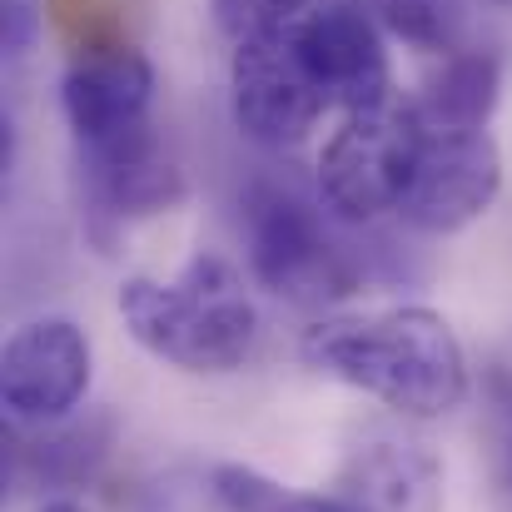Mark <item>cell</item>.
<instances>
[{"label":"cell","mask_w":512,"mask_h":512,"mask_svg":"<svg viewBox=\"0 0 512 512\" xmlns=\"http://www.w3.org/2000/svg\"><path fill=\"white\" fill-rule=\"evenodd\" d=\"M368 10L423 50H448L463 30V0H368Z\"/></svg>","instance_id":"14"},{"label":"cell","mask_w":512,"mask_h":512,"mask_svg":"<svg viewBox=\"0 0 512 512\" xmlns=\"http://www.w3.org/2000/svg\"><path fill=\"white\" fill-rule=\"evenodd\" d=\"M483 438H488V463L493 478L512 488V373L493 368L483 378Z\"/></svg>","instance_id":"15"},{"label":"cell","mask_w":512,"mask_h":512,"mask_svg":"<svg viewBox=\"0 0 512 512\" xmlns=\"http://www.w3.org/2000/svg\"><path fill=\"white\" fill-rule=\"evenodd\" d=\"M45 30V0H0V45L5 55H25Z\"/></svg>","instance_id":"17"},{"label":"cell","mask_w":512,"mask_h":512,"mask_svg":"<svg viewBox=\"0 0 512 512\" xmlns=\"http://www.w3.org/2000/svg\"><path fill=\"white\" fill-rule=\"evenodd\" d=\"M498 90H503L498 55L493 50H463L428 80V90L413 100V110L428 125H443V130H488Z\"/></svg>","instance_id":"11"},{"label":"cell","mask_w":512,"mask_h":512,"mask_svg":"<svg viewBox=\"0 0 512 512\" xmlns=\"http://www.w3.org/2000/svg\"><path fill=\"white\" fill-rule=\"evenodd\" d=\"M413 120H418V150H413L398 214L403 224L423 234H453L493 209L503 189L498 145L488 130H443V125H428L418 110Z\"/></svg>","instance_id":"5"},{"label":"cell","mask_w":512,"mask_h":512,"mask_svg":"<svg viewBox=\"0 0 512 512\" xmlns=\"http://www.w3.org/2000/svg\"><path fill=\"white\" fill-rule=\"evenodd\" d=\"M150 100H155V65L135 45L80 55L60 80V105H65V120L80 150L110 145L150 125Z\"/></svg>","instance_id":"9"},{"label":"cell","mask_w":512,"mask_h":512,"mask_svg":"<svg viewBox=\"0 0 512 512\" xmlns=\"http://www.w3.org/2000/svg\"><path fill=\"white\" fill-rule=\"evenodd\" d=\"M40 512H85V508H80V503H65V498H60V503H45Z\"/></svg>","instance_id":"18"},{"label":"cell","mask_w":512,"mask_h":512,"mask_svg":"<svg viewBox=\"0 0 512 512\" xmlns=\"http://www.w3.org/2000/svg\"><path fill=\"white\" fill-rule=\"evenodd\" d=\"M90 388V339L70 319L20 324L0 358V398L15 423H55Z\"/></svg>","instance_id":"7"},{"label":"cell","mask_w":512,"mask_h":512,"mask_svg":"<svg viewBox=\"0 0 512 512\" xmlns=\"http://www.w3.org/2000/svg\"><path fill=\"white\" fill-rule=\"evenodd\" d=\"M418 150V120L413 105L393 110H363L348 115L339 135L319 155V199L339 224H368L378 214H398V199L408 189Z\"/></svg>","instance_id":"4"},{"label":"cell","mask_w":512,"mask_h":512,"mask_svg":"<svg viewBox=\"0 0 512 512\" xmlns=\"http://www.w3.org/2000/svg\"><path fill=\"white\" fill-rule=\"evenodd\" d=\"M508 512H512V508H508Z\"/></svg>","instance_id":"20"},{"label":"cell","mask_w":512,"mask_h":512,"mask_svg":"<svg viewBox=\"0 0 512 512\" xmlns=\"http://www.w3.org/2000/svg\"><path fill=\"white\" fill-rule=\"evenodd\" d=\"M299 353L309 368L363 388L408 418H443L468 398L463 343L443 314L418 304L324 319L304 334Z\"/></svg>","instance_id":"1"},{"label":"cell","mask_w":512,"mask_h":512,"mask_svg":"<svg viewBox=\"0 0 512 512\" xmlns=\"http://www.w3.org/2000/svg\"><path fill=\"white\" fill-rule=\"evenodd\" d=\"M209 5H214L219 30L244 45V40H254V35H269V30L294 25L309 0H209Z\"/></svg>","instance_id":"16"},{"label":"cell","mask_w":512,"mask_h":512,"mask_svg":"<svg viewBox=\"0 0 512 512\" xmlns=\"http://www.w3.org/2000/svg\"><path fill=\"white\" fill-rule=\"evenodd\" d=\"M120 319L140 348L189 373H234L259 339V314L244 279L214 254L189 259V269L170 284L125 279Z\"/></svg>","instance_id":"2"},{"label":"cell","mask_w":512,"mask_h":512,"mask_svg":"<svg viewBox=\"0 0 512 512\" xmlns=\"http://www.w3.org/2000/svg\"><path fill=\"white\" fill-rule=\"evenodd\" d=\"M209 488L229 512H383L363 503L358 493H294V488H284L254 468H239V463L214 468Z\"/></svg>","instance_id":"12"},{"label":"cell","mask_w":512,"mask_h":512,"mask_svg":"<svg viewBox=\"0 0 512 512\" xmlns=\"http://www.w3.org/2000/svg\"><path fill=\"white\" fill-rule=\"evenodd\" d=\"M498 5H512V0H498Z\"/></svg>","instance_id":"19"},{"label":"cell","mask_w":512,"mask_h":512,"mask_svg":"<svg viewBox=\"0 0 512 512\" xmlns=\"http://www.w3.org/2000/svg\"><path fill=\"white\" fill-rule=\"evenodd\" d=\"M229 90H234V125L264 150L299 145L329 110V100L294 40V25L244 40L234 50Z\"/></svg>","instance_id":"6"},{"label":"cell","mask_w":512,"mask_h":512,"mask_svg":"<svg viewBox=\"0 0 512 512\" xmlns=\"http://www.w3.org/2000/svg\"><path fill=\"white\" fill-rule=\"evenodd\" d=\"M45 20L75 50V60L135 45L130 40V30H135V5L130 0H45Z\"/></svg>","instance_id":"13"},{"label":"cell","mask_w":512,"mask_h":512,"mask_svg":"<svg viewBox=\"0 0 512 512\" xmlns=\"http://www.w3.org/2000/svg\"><path fill=\"white\" fill-rule=\"evenodd\" d=\"M329 204L304 194L289 179H254L244 189V244L254 279L294 304H319L353 294L358 264L348 259L334 224Z\"/></svg>","instance_id":"3"},{"label":"cell","mask_w":512,"mask_h":512,"mask_svg":"<svg viewBox=\"0 0 512 512\" xmlns=\"http://www.w3.org/2000/svg\"><path fill=\"white\" fill-rule=\"evenodd\" d=\"M80 174H85L90 214L105 224H130L184 199V174L170 160L165 140L155 135V125H140L110 145L80 150Z\"/></svg>","instance_id":"10"},{"label":"cell","mask_w":512,"mask_h":512,"mask_svg":"<svg viewBox=\"0 0 512 512\" xmlns=\"http://www.w3.org/2000/svg\"><path fill=\"white\" fill-rule=\"evenodd\" d=\"M294 40L329 100L348 115L388 105V50L373 15L358 0H329L309 20H294Z\"/></svg>","instance_id":"8"}]
</instances>
